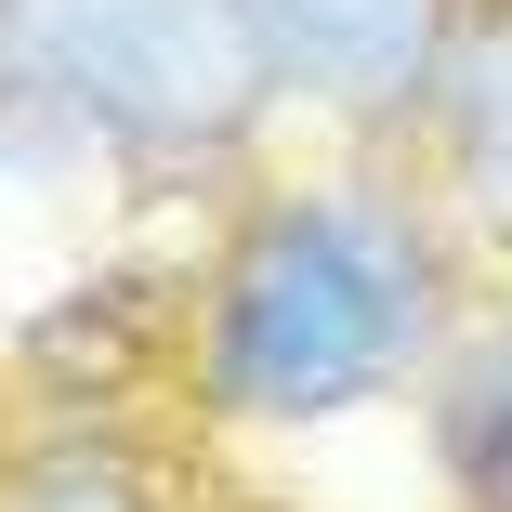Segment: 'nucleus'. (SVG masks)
I'll list each match as a JSON object with an SVG mask.
<instances>
[{
    "instance_id": "nucleus-5",
    "label": "nucleus",
    "mask_w": 512,
    "mask_h": 512,
    "mask_svg": "<svg viewBox=\"0 0 512 512\" xmlns=\"http://www.w3.org/2000/svg\"><path fill=\"white\" fill-rule=\"evenodd\" d=\"M421 106H434L447 145H460V184L486 197V211H512V14L447 40V66H434Z\"/></svg>"
},
{
    "instance_id": "nucleus-3",
    "label": "nucleus",
    "mask_w": 512,
    "mask_h": 512,
    "mask_svg": "<svg viewBox=\"0 0 512 512\" xmlns=\"http://www.w3.org/2000/svg\"><path fill=\"white\" fill-rule=\"evenodd\" d=\"M250 27L276 92H316L342 119H407L460 40V0H250Z\"/></svg>"
},
{
    "instance_id": "nucleus-1",
    "label": "nucleus",
    "mask_w": 512,
    "mask_h": 512,
    "mask_svg": "<svg viewBox=\"0 0 512 512\" xmlns=\"http://www.w3.org/2000/svg\"><path fill=\"white\" fill-rule=\"evenodd\" d=\"M434 316V224L381 184H302L237 224L197 316V394L224 421H342L434 355Z\"/></svg>"
},
{
    "instance_id": "nucleus-2",
    "label": "nucleus",
    "mask_w": 512,
    "mask_h": 512,
    "mask_svg": "<svg viewBox=\"0 0 512 512\" xmlns=\"http://www.w3.org/2000/svg\"><path fill=\"white\" fill-rule=\"evenodd\" d=\"M0 92L66 145L197 158L263 119V27L250 0H0Z\"/></svg>"
},
{
    "instance_id": "nucleus-6",
    "label": "nucleus",
    "mask_w": 512,
    "mask_h": 512,
    "mask_svg": "<svg viewBox=\"0 0 512 512\" xmlns=\"http://www.w3.org/2000/svg\"><path fill=\"white\" fill-rule=\"evenodd\" d=\"M0 512H158V499L132 460H40V473H14Z\"/></svg>"
},
{
    "instance_id": "nucleus-4",
    "label": "nucleus",
    "mask_w": 512,
    "mask_h": 512,
    "mask_svg": "<svg viewBox=\"0 0 512 512\" xmlns=\"http://www.w3.org/2000/svg\"><path fill=\"white\" fill-rule=\"evenodd\" d=\"M421 434H434V473L460 512H512V316H473L434 355Z\"/></svg>"
}]
</instances>
